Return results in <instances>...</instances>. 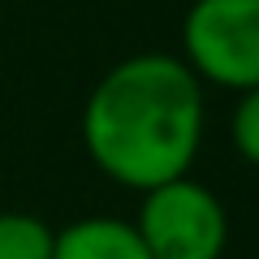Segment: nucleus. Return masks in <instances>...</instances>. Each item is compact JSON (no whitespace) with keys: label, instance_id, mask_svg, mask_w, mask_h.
I'll return each mask as SVG.
<instances>
[{"label":"nucleus","instance_id":"nucleus-1","mask_svg":"<svg viewBox=\"0 0 259 259\" xmlns=\"http://www.w3.org/2000/svg\"><path fill=\"white\" fill-rule=\"evenodd\" d=\"M203 143V82L173 52L112 65L82 108V147L108 182L151 190L186 177Z\"/></svg>","mask_w":259,"mask_h":259},{"label":"nucleus","instance_id":"nucleus-2","mask_svg":"<svg viewBox=\"0 0 259 259\" xmlns=\"http://www.w3.org/2000/svg\"><path fill=\"white\" fill-rule=\"evenodd\" d=\"M182 61L203 87H259V0H194L182 18Z\"/></svg>","mask_w":259,"mask_h":259},{"label":"nucleus","instance_id":"nucleus-3","mask_svg":"<svg viewBox=\"0 0 259 259\" xmlns=\"http://www.w3.org/2000/svg\"><path fill=\"white\" fill-rule=\"evenodd\" d=\"M134 229L151 259H221L229 246L225 203L190 173L143 190Z\"/></svg>","mask_w":259,"mask_h":259},{"label":"nucleus","instance_id":"nucleus-4","mask_svg":"<svg viewBox=\"0 0 259 259\" xmlns=\"http://www.w3.org/2000/svg\"><path fill=\"white\" fill-rule=\"evenodd\" d=\"M52 259H151L134 221L117 216H82V221L56 229Z\"/></svg>","mask_w":259,"mask_h":259},{"label":"nucleus","instance_id":"nucleus-5","mask_svg":"<svg viewBox=\"0 0 259 259\" xmlns=\"http://www.w3.org/2000/svg\"><path fill=\"white\" fill-rule=\"evenodd\" d=\"M56 229L35 212H0V259H52Z\"/></svg>","mask_w":259,"mask_h":259},{"label":"nucleus","instance_id":"nucleus-6","mask_svg":"<svg viewBox=\"0 0 259 259\" xmlns=\"http://www.w3.org/2000/svg\"><path fill=\"white\" fill-rule=\"evenodd\" d=\"M229 143L246 164L259 168V87L238 95V108L229 117Z\"/></svg>","mask_w":259,"mask_h":259}]
</instances>
